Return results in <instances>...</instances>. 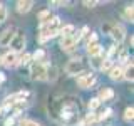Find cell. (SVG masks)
Segmentation results:
<instances>
[{
    "label": "cell",
    "mask_w": 134,
    "mask_h": 126,
    "mask_svg": "<svg viewBox=\"0 0 134 126\" xmlns=\"http://www.w3.org/2000/svg\"><path fill=\"white\" fill-rule=\"evenodd\" d=\"M99 106H100V101H99L97 98H94V99L89 101V109H91V111H96Z\"/></svg>",
    "instance_id": "23"
},
{
    "label": "cell",
    "mask_w": 134,
    "mask_h": 126,
    "mask_svg": "<svg viewBox=\"0 0 134 126\" xmlns=\"http://www.w3.org/2000/svg\"><path fill=\"white\" fill-rule=\"evenodd\" d=\"M124 119L126 121H132L134 119V108L132 106H127L124 109Z\"/></svg>",
    "instance_id": "21"
},
{
    "label": "cell",
    "mask_w": 134,
    "mask_h": 126,
    "mask_svg": "<svg viewBox=\"0 0 134 126\" xmlns=\"http://www.w3.org/2000/svg\"><path fill=\"white\" fill-rule=\"evenodd\" d=\"M14 124H15V119H14V118H7L5 123H3V126H14Z\"/></svg>",
    "instance_id": "27"
},
{
    "label": "cell",
    "mask_w": 134,
    "mask_h": 126,
    "mask_svg": "<svg viewBox=\"0 0 134 126\" xmlns=\"http://www.w3.org/2000/svg\"><path fill=\"white\" fill-rule=\"evenodd\" d=\"M109 77H111V81H114V82L122 81V66L116 64L111 71H109Z\"/></svg>",
    "instance_id": "10"
},
{
    "label": "cell",
    "mask_w": 134,
    "mask_h": 126,
    "mask_svg": "<svg viewBox=\"0 0 134 126\" xmlns=\"http://www.w3.org/2000/svg\"><path fill=\"white\" fill-rule=\"evenodd\" d=\"M15 5H17V12H19V14H27L34 7V2H30V0H19Z\"/></svg>",
    "instance_id": "11"
},
{
    "label": "cell",
    "mask_w": 134,
    "mask_h": 126,
    "mask_svg": "<svg viewBox=\"0 0 134 126\" xmlns=\"http://www.w3.org/2000/svg\"><path fill=\"white\" fill-rule=\"evenodd\" d=\"M87 54L91 57H96L99 54H102V47H100L99 42H92V44H87Z\"/></svg>",
    "instance_id": "12"
},
{
    "label": "cell",
    "mask_w": 134,
    "mask_h": 126,
    "mask_svg": "<svg viewBox=\"0 0 134 126\" xmlns=\"http://www.w3.org/2000/svg\"><path fill=\"white\" fill-rule=\"evenodd\" d=\"M109 34H111V37L117 42V44H121V42L126 39V30H124L122 25H119V24L111 25V27H109Z\"/></svg>",
    "instance_id": "6"
},
{
    "label": "cell",
    "mask_w": 134,
    "mask_h": 126,
    "mask_svg": "<svg viewBox=\"0 0 134 126\" xmlns=\"http://www.w3.org/2000/svg\"><path fill=\"white\" fill-rule=\"evenodd\" d=\"M20 126H42V124L34 121V119H22L20 121Z\"/></svg>",
    "instance_id": "25"
},
{
    "label": "cell",
    "mask_w": 134,
    "mask_h": 126,
    "mask_svg": "<svg viewBox=\"0 0 134 126\" xmlns=\"http://www.w3.org/2000/svg\"><path fill=\"white\" fill-rule=\"evenodd\" d=\"M49 19H50V12H49V10H42L40 14H39V20H40V24H45Z\"/></svg>",
    "instance_id": "22"
},
{
    "label": "cell",
    "mask_w": 134,
    "mask_h": 126,
    "mask_svg": "<svg viewBox=\"0 0 134 126\" xmlns=\"http://www.w3.org/2000/svg\"><path fill=\"white\" fill-rule=\"evenodd\" d=\"M112 98H114V91H112L111 87H104V89H100L99 96H97V99L100 101V103H102V101H109Z\"/></svg>",
    "instance_id": "13"
},
{
    "label": "cell",
    "mask_w": 134,
    "mask_h": 126,
    "mask_svg": "<svg viewBox=\"0 0 134 126\" xmlns=\"http://www.w3.org/2000/svg\"><path fill=\"white\" fill-rule=\"evenodd\" d=\"M47 64L44 62H34L30 67V77L34 81H45L47 79Z\"/></svg>",
    "instance_id": "3"
},
{
    "label": "cell",
    "mask_w": 134,
    "mask_h": 126,
    "mask_svg": "<svg viewBox=\"0 0 134 126\" xmlns=\"http://www.w3.org/2000/svg\"><path fill=\"white\" fill-rule=\"evenodd\" d=\"M0 114H2V108H0Z\"/></svg>",
    "instance_id": "29"
},
{
    "label": "cell",
    "mask_w": 134,
    "mask_h": 126,
    "mask_svg": "<svg viewBox=\"0 0 134 126\" xmlns=\"http://www.w3.org/2000/svg\"><path fill=\"white\" fill-rule=\"evenodd\" d=\"M134 66H132V61L129 62L127 66H126V69H122V79H126V81H129V82H132V79H134Z\"/></svg>",
    "instance_id": "14"
},
{
    "label": "cell",
    "mask_w": 134,
    "mask_h": 126,
    "mask_svg": "<svg viewBox=\"0 0 134 126\" xmlns=\"http://www.w3.org/2000/svg\"><path fill=\"white\" fill-rule=\"evenodd\" d=\"M116 64H114V61H111V59H104V61H102V66H100V69L99 71H104V72H109V71H111L112 69V67H114Z\"/></svg>",
    "instance_id": "17"
},
{
    "label": "cell",
    "mask_w": 134,
    "mask_h": 126,
    "mask_svg": "<svg viewBox=\"0 0 134 126\" xmlns=\"http://www.w3.org/2000/svg\"><path fill=\"white\" fill-rule=\"evenodd\" d=\"M5 20H7V8L3 3H0V24L5 22Z\"/></svg>",
    "instance_id": "24"
},
{
    "label": "cell",
    "mask_w": 134,
    "mask_h": 126,
    "mask_svg": "<svg viewBox=\"0 0 134 126\" xmlns=\"http://www.w3.org/2000/svg\"><path fill=\"white\" fill-rule=\"evenodd\" d=\"M30 59H32V54L25 52L24 56L19 57V61H17V66H25V64H29V61H30Z\"/></svg>",
    "instance_id": "20"
},
{
    "label": "cell",
    "mask_w": 134,
    "mask_h": 126,
    "mask_svg": "<svg viewBox=\"0 0 134 126\" xmlns=\"http://www.w3.org/2000/svg\"><path fill=\"white\" fill-rule=\"evenodd\" d=\"M24 45H25V37H24V32L22 30H15V35H14V39H12L10 42V47H12V52H20V50L24 49Z\"/></svg>",
    "instance_id": "5"
},
{
    "label": "cell",
    "mask_w": 134,
    "mask_h": 126,
    "mask_svg": "<svg viewBox=\"0 0 134 126\" xmlns=\"http://www.w3.org/2000/svg\"><path fill=\"white\" fill-rule=\"evenodd\" d=\"M0 66H2V56H0Z\"/></svg>",
    "instance_id": "28"
},
{
    "label": "cell",
    "mask_w": 134,
    "mask_h": 126,
    "mask_svg": "<svg viewBox=\"0 0 134 126\" xmlns=\"http://www.w3.org/2000/svg\"><path fill=\"white\" fill-rule=\"evenodd\" d=\"M62 24H60V19L55 15V17H50L45 24H40V29H39V42L44 44L47 42L49 39L59 35V30H60Z\"/></svg>",
    "instance_id": "1"
},
{
    "label": "cell",
    "mask_w": 134,
    "mask_h": 126,
    "mask_svg": "<svg viewBox=\"0 0 134 126\" xmlns=\"http://www.w3.org/2000/svg\"><path fill=\"white\" fill-rule=\"evenodd\" d=\"M82 3H84V5H86L87 8H92V7H96V5H97L99 2H94V0H92V2H89V0H86V2H82Z\"/></svg>",
    "instance_id": "26"
},
{
    "label": "cell",
    "mask_w": 134,
    "mask_h": 126,
    "mask_svg": "<svg viewBox=\"0 0 134 126\" xmlns=\"http://www.w3.org/2000/svg\"><path fill=\"white\" fill-rule=\"evenodd\" d=\"M15 30L17 29H14V27H7L5 30L0 34V45H2V47L10 45V42H12V39H14V35H15Z\"/></svg>",
    "instance_id": "8"
},
{
    "label": "cell",
    "mask_w": 134,
    "mask_h": 126,
    "mask_svg": "<svg viewBox=\"0 0 134 126\" xmlns=\"http://www.w3.org/2000/svg\"><path fill=\"white\" fill-rule=\"evenodd\" d=\"M91 59H92V61H91V66L96 67V69H100V66H102V61L106 59V56H104V54H99V56L91 57Z\"/></svg>",
    "instance_id": "16"
},
{
    "label": "cell",
    "mask_w": 134,
    "mask_h": 126,
    "mask_svg": "<svg viewBox=\"0 0 134 126\" xmlns=\"http://www.w3.org/2000/svg\"><path fill=\"white\" fill-rule=\"evenodd\" d=\"M32 59L35 62H44V59H45V50L44 49H37L35 52L32 54Z\"/></svg>",
    "instance_id": "18"
},
{
    "label": "cell",
    "mask_w": 134,
    "mask_h": 126,
    "mask_svg": "<svg viewBox=\"0 0 134 126\" xmlns=\"http://www.w3.org/2000/svg\"><path fill=\"white\" fill-rule=\"evenodd\" d=\"M84 72V62L81 57H74L65 64V74L67 76H77Z\"/></svg>",
    "instance_id": "4"
},
{
    "label": "cell",
    "mask_w": 134,
    "mask_h": 126,
    "mask_svg": "<svg viewBox=\"0 0 134 126\" xmlns=\"http://www.w3.org/2000/svg\"><path fill=\"white\" fill-rule=\"evenodd\" d=\"M74 32H75V27H74L72 24H65V25H62L60 30H59V34H60L62 37H69V35H72Z\"/></svg>",
    "instance_id": "15"
},
{
    "label": "cell",
    "mask_w": 134,
    "mask_h": 126,
    "mask_svg": "<svg viewBox=\"0 0 134 126\" xmlns=\"http://www.w3.org/2000/svg\"><path fill=\"white\" fill-rule=\"evenodd\" d=\"M17 61H19V56L15 52H12V50H8L7 54L2 56V66H5V67H15Z\"/></svg>",
    "instance_id": "9"
},
{
    "label": "cell",
    "mask_w": 134,
    "mask_h": 126,
    "mask_svg": "<svg viewBox=\"0 0 134 126\" xmlns=\"http://www.w3.org/2000/svg\"><path fill=\"white\" fill-rule=\"evenodd\" d=\"M94 82H96V76L92 74V72H82V74L77 77V86L82 87V89L91 87Z\"/></svg>",
    "instance_id": "7"
},
{
    "label": "cell",
    "mask_w": 134,
    "mask_h": 126,
    "mask_svg": "<svg viewBox=\"0 0 134 126\" xmlns=\"http://www.w3.org/2000/svg\"><path fill=\"white\" fill-rule=\"evenodd\" d=\"M82 32L81 30H77V32H74L72 35H69V37H62L60 39V47L62 50H65V52H72V50H75V45H77V42L82 39Z\"/></svg>",
    "instance_id": "2"
},
{
    "label": "cell",
    "mask_w": 134,
    "mask_h": 126,
    "mask_svg": "<svg viewBox=\"0 0 134 126\" xmlns=\"http://www.w3.org/2000/svg\"><path fill=\"white\" fill-rule=\"evenodd\" d=\"M124 19L129 20V22H132V20H134V8H132V5H127V7L124 8Z\"/></svg>",
    "instance_id": "19"
}]
</instances>
